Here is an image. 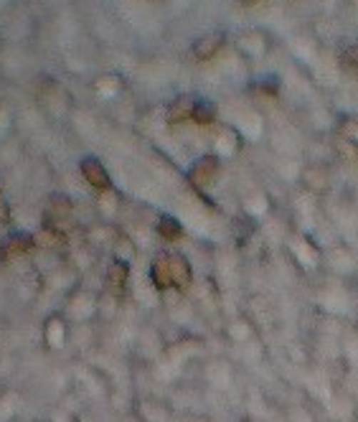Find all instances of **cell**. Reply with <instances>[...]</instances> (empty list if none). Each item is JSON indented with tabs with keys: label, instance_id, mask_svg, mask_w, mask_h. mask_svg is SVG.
Here are the masks:
<instances>
[{
	"label": "cell",
	"instance_id": "cell-1",
	"mask_svg": "<svg viewBox=\"0 0 358 422\" xmlns=\"http://www.w3.org/2000/svg\"><path fill=\"white\" fill-rule=\"evenodd\" d=\"M81 176H84L87 184L94 186L97 191H107V189H112V181H110V176H107V171H104L102 163L94 161V158L81 161Z\"/></svg>",
	"mask_w": 358,
	"mask_h": 422
}]
</instances>
